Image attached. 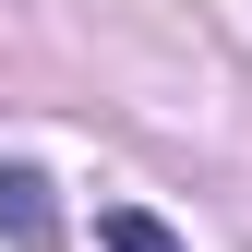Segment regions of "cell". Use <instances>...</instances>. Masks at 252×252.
<instances>
[{
    "mask_svg": "<svg viewBox=\"0 0 252 252\" xmlns=\"http://www.w3.org/2000/svg\"><path fill=\"white\" fill-rule=\"evenodd\" d=\"M0 240H12V252H48L60 240V204H48L36 168H0Z\"/></svg>",
    "mask_w": 252,
    "mask_h": 252,
    "instance_id": "1",
    "label": "cell"
},
{
    "mask_svg": "<svg viewBox=\"0 0 252 252\" xmlns=\"http://www.w3.org/2000/svg\"><path fill=\"white\" fill-rule=\"evenodd\" d=\"M96 252H180V240L156 228L144 204H108V216H96Z\"/></svg>",
    "mask_w": 252,
    "mask_h": 252,
    "instance_id": "2",
    "label": "cell"
}]
</instances>
